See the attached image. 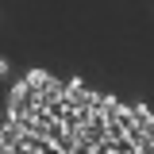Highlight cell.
Here are the masks:
<instances>
[{"label": "cell", "instance_id": "obj_1", "mask_svg": "<svg viewBox=\"0 0 154 154\" xmlns=\"http://www.w3.org/2000/svg\"><path fill=\"white\" fill-rule=\"evenodd\" d=\"M46 77H50V73H46V69H31V73L23 77V81H27L31 89H42V85H46Z\"/></svg>", "mask_w": 154, "mask_h": 154}, {"label": "cell", "instance_id": "obj_2", "mask_svg": "<svg viewBox=\"0 0 154 154\" xmlns=\"http://www.w3.org/2000/svg\"><path fill=\"white\" fill-rule=\"evenodd\" d=\"M4 73H8V62H4V58H0V77H4Z\"/></svg>", "mask_w": 154, "mask_h": 154}]
</instances>
